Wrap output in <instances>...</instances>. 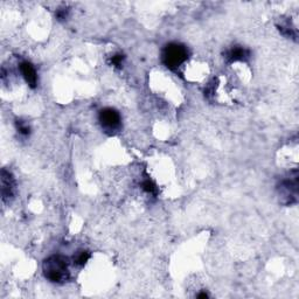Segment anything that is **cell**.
I'll use <instances>...</instances> for the list:
<instances>
[{
  "label": "cell",
  "instance_id": "8fae6325",
  "mask_svg": "<svg viewBox=\"0 0 299 299\" xmlns=\"http://www.w3.org/2000/svg\"><path fill=\"white\" fill-rule=\"evenodd\" d=\"M123 61H124V55L123 54H116L111 59V63L116 67H121L123 65Z\"/></svg>",
  "mask_w": 299,
  "mask_h": 299
},
{
  "label": "cell",
  "instance_id": "7c38bea8",
  "mask_svg": "<svg viewBox=\"0 0 299 299\" xmlns=\"http://www.w3.org/2000/svg\"><path fill=\"white\" fill-rule=\"evenodd\" d=\"M56 16L60 19V20H63V19L67 18V10L66 9H61L58 11V13H56Z\"/></svg>",
  "mask_w": 299,
  "mask_h": 299
},
{
  "label": "cell",
  "instance_id": "6da1fadb",
  "mask_svg": "<svg viewBox=\"0 0 299 299\" xmlns=\"http://www.w3.org/2000/svg\"><path fill=\"white\" fill-rule=\"evenodd\" d=\"M43 272L47 279L53 283H63L69 277L68 260L61 255H54L43 263Z\"/></svg>",
  "mask_w": 299,
  "mask_h": 299
},
{
  "label": "cell",
  "instance_id": "9c48e42d",
  "mask_svg": "<svg viewBox=\"0 0 299 299\" xmlns=\"http://www.w3.org/2000/svg\"><path fill=\"white\" fill-rule=\"evenodd\" d=\"M141 188H143L145 192L151 194V195H156L157 194V186L153 184L151 180H145L141 184Z\"/></svg>",
  "mask_w": 299,
  "mask_h": 299
},
{
  "label": "cell",
  "instance_id": "5b68a950",
  "mask_svg": "<svg viewBox=\"0 0 299 299\" xmlns=\"http://www.w3.org/2000/svg\"><path fill=\"white\" fill-rule=\"evenodd\" d=\"M297 187H298V180H297V173H296L293 178L285 179V180L280 182L279 194L282 196L286 197L287 203H290L291 197L297 196Z\"/></svg>",
  "mask_w": 299,
  "mask_h": 299
},
{
  "label": "cell",
  "instance_id": "30bf717a",
  "mask_svg": "<svg viewBox=\"0 0 299 299\" xmlns=\"http://www.w3.org/2000/svg\"><path fill=\"white\" fill-rule=\"evenodd\" d=\"M17 129H18V132L20 133L21 136H28L29 132H31V129H29L28 124H26V123L22 121L17 122Z\"/></svg>",
  "mask_w": 299,
  "mask_h": 299
},
{
  "label": "cell",
  "instance_id": "277c9868",
  "mask_svg": "<svg viewBox=\"0 0 299 299\" xmlns=\"http://www.w3.org/2000/svg\"><path fill=\"white\" fill-rule=\"evenodd\" d=\"M16 192V180L13 175L7 170L2 171V197L4 203H10L14 197Z\"/></svg>",
  "mask_w": 299,
  "mask_h": 299
},
{
  "label": "cell",
  "instance_id": "52a82bcc",
  "mask_svg": "<svg viewBox=\"0 0 299 299\" xmlns=\"http://www.w3.org/2000/svg\"><path fill=\"white\" fill-rule=\"evenodd\" d=\"M224 58H226V60L229 63L244 61V60L249 58V51L241 46H235L226 52Z\"/></svg>",
  "mask_w": 299,
  "mask_h": 299
},
{
  "label": "cell",
  "instance_id": "ba28073f",
  "mask_svg": "<svg viewBox=\"0 0 299 299\" xmlns=\"http://www.w3.org/2000/svg\"><path fill=\"white\" fill-rule=\"evenodd\" d=\"M89 259H90V254L85 252V250H82V252L76 254V256H74V263H76L77 265H83L87 263Z\"/></svg>",
  "mask_w": 299,
  "mask_h": 299
},
{
  "label": "cell",
  "instance_id": "8992f818",
  "mask_svg": "<svg viewBox=\"0 0 299 299\" xmlns=\"http://www.w3.org/2000/svg\"><path fill=\"white\" fill-rule=\"evenodd\" d=\"M20 72L22 74V77L25 78L26 83H27L31 88H35L37 84V74L32 63H29L27 61L21 62Z\"/></svg>",
  "mask_w": 299,
  "mask_h": 299
},
{
  "label": "cell",
  "instance_id": "7a4b0ae2",
  "mask_svg": "<svg viewBox=\"0 0 299 299\" xmlns=\"http://www.w3.org/2000/svg\"><path fill=\"white\" fill-rule=\"evenodd\" d=\"M188 58V51L180 43H170L164 48L162 59L163 63L168 69L175 70L184 63Z\"/></svg>",
  "mask_w": 299,
  "mask_h": 299
},
{
  "label": "cell",
  "instance_id": "3957f363",
  "mask_svg": "<svg viewBox=\"0 0 299 299\" xmlns=\"http://www.w3.org/2000/svg\"><path fill=\"white\" fill-rule=\"evenodd\" d=\"M98 119L101 125H102V129L109 134L118 132L122 126L121 116H119L117 111L115 109H111V108H107V109H103L101 111Z\"/></svg>",
  "mask_w": 299,
  "mask_h": 299
}]
</instances>
